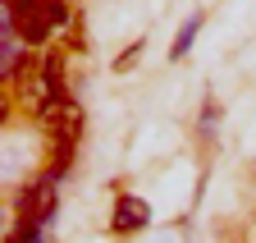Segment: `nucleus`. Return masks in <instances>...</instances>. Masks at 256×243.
<instances>
[{
  "mask_svg": "<svg viewBox=\"0 0 256 243\" xmlns=\"http://www.w3.org/2000/svg\"><path fill=\"white\" fill-rule=\"evenodd\" d=\"M5 10H10L14 33L23 42H46L55 28L69 23V5L64 0H5Z\"/></svg>",
  "mask_w": 256,
  "mask_h": 243,
  "instance_id": "f03ea898",
  "label": "nucleus"
},
{
  "mask_svg": "<svg viewBox=\"0 0 256 243\" xmlns=\"http://www.w3.org/2000/svg\"><path fill=\"white\" fill-rule=\"evenodd\" d=\"M192 37H197V19H192V23H188V28H183V37H178V46H174V55H183V51H188V42H192Z\"/></svg>",
  "mask_w": 256,
  "mask_h": 243,
  "instance_id": "423d86ee",
  "label": "nucleus"
},
{
  "mask_svg": "<svg viewBox=\"0 0 256 243\" xmlns=\"http://www.w3.org/2000/svg\"><path fill=\"white\" fill-rule=\"evenodd\" d=\"M50 206H55V184L50 179H32V184L23 188V197H18V216H28L32 225H37V220L50 216Z\"/></svg>",
  "mask_w": 256,
  "mask_h": 243,
  "instance_id": "7ed1b4c3",
  "label": "nucleus"
},
{
  "mask_svg": "<svg viewBox=\"0 0 256 243\" xmlns=\"http://www.w3.org/2000/svg\"><path fill=\"white\" fill-rule=\"evenodd\" d=\"M46 129H50L55 142H60V156H69V147H74V138H78V129H82V106L64 101V106L46 119Z\"/></svg>",
  "mask_w": 256,
  "mask_h": 243,
  "instance_id": "20e7f679",
  "label": "nucleus"
},
{
  "mask_svg": "<svg viewBox=\"0 0 256 243\" xmlns=\"http://www.w3.org/2000/svg\"><path fill=\"white\" fill-rule=\"evenodd\" d=\"M146 225V202L142 197H119L114 202V229H142Z\"/></svg>",
  "mask_w": 256,
  "mask_h": 243,
  "instance_id": "39448f33",
  "label": "nucleus"
},
{
  "mask_svg": "<svg viewBox=\"0 0 256 243\" xmlns=\"http://www.w3.org/2000/svg\"><path fill=\"white\" fill-rule=\"evenodd\" d=\"M64 101H69V92H64V74H60V60H28V65L18 69V106L28 115L37 119H50Z\"/></svg>",
  "mask_w": 256,
  "mask_h": 243,
  "instance_id": "f257e3e1",
  "label": "nucleus"
}]
</instances>
